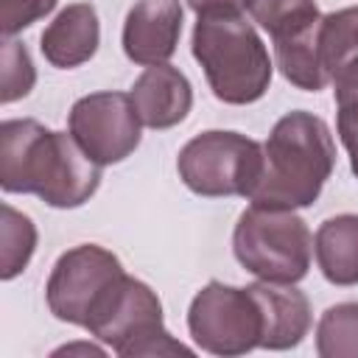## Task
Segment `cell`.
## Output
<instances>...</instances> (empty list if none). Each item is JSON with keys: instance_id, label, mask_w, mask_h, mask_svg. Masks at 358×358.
<instances>
[{"instance_id": "16", "label": "cell", "mask_w": 358, "mask_h": 358, "mask_svg": "<svg viewBox=\"0 0 358 358\" xmlns=\"http://www.w3.org/2000/svg\"><path fill=\"white\" fill-rule=\"evenodd\" d=\"M36 249V227L34 221L14 210L11 204H3L0 210V277L14 280L31 260Z\"/></svg>"}, {"instance_id": "5", "label": "cell", "mask_w": 358, "mask_h": 358, "mask_svg": "<svg viewBox=\"0 0 358 358\" xmlns=\"http://www.w3.org/2000/svg\"><path fill=\"white\" fill-rule=\"evenodd\" d=\"M238 263L268 282H299L313 257V235L294 210L249 207L232 232Z\"/></svg>"}, {"instance_id": "3", "label": "cell", "mask_w": 358, "mask_h": 358, "mask_svg": "<svg viewBox=\"0 0 358 358\" xmlns=\"http://www.w3.org/2000/svg\"><path fill=\"white\" fill-rule=\"evenodd\" d=\"M193 56L224 103H255L271 84L268 50L243 14H201L193 28Z\"/></svg>"}, {"instance_id": "23", "label": "cell", "mask_w": 358, "mask_h": 358, "mask_svg": "<svg viewBox=\"0 0 358 358\" xmlns=\"http://www.w3.org/2000/svg\"><path fill=\"white\" fill-rule=\"evenodd\" d=\"M103 355V350L101 347H95V344H64V347H59V350H53V355Z\"/></svg>"}, {"instance_id": "14", "label": "cell", "mask_w": 358, "mask_h": 358, "mask_svg": "<svg viewBox=\"0 0 358 358\" xmlns=\"http://www.w3.org/2000/svg\"><path fill=\"white\" fill-rule=\"evenodd\" d=\"M313 252L327 282L358 285V215L341 213L322 221L313 238Z\"/></svg>"}, {"instance_id": "8", "label": "cell", "mask_w": 358, "mask_h": 358, "mask_svg": "<svg viewBox=\"0 0 358 358\" xmlns=\"http://www.w3.org/2000/svg\"><path fill=\"white\" fill-rule=\"evenodd\" d=\"M123 274L120 260L109 249L98 243L73 246L50 268L45 285L48 308L59 322L84 327L95 305Z\"/></svg>"}, {"instance_id": "1", "label": "cell", "mask_w": 358, "mask_h": 358, "mask_svg": "<svg viewBox=\"0 0 358 358\" xmlns=\"http://www.w3.org/2000/svg\"><path fill=\"white\" fill-rule=\"evenodd\" d=\"M101 185V165L67 131H50L39 120L0 123V187L34 193L59 210L81 207Z\"/></svg>"}, {"instance_id": "13", "label": "cell", "mask_w": 358, "mask_h": 358, "mask_svg": "<svg viewBox=\"0 0 358 358\" xmlns=\"http://www.w3.org/2000/svg\"><path fill=\"white\" fill-rule=\"evenodd\" d=\"M98 45H101V25L92 3H73L62 8L39 39L42 56L59 70H70L90 62Z\"/></svg>"}, {"instance_id": "11", "label": "cell", "mask_w": 358, "mask_h": 358, "mask_svg": "<svg viewBox=\"0 0 358 358\" xmlns=\"http://www.w3.org/2000/svg\"><path fill=\"white\" fill-rule=\"evenodd\" d=\"M263 316V350H291L299 347L310 330V302L294 288V282H268L257 280L249 285Z\"/></svg>"}, {"instance_id": "19", "label": "cell", "mask_w": 358, "mask_h": 358, "mask_svg": "<svg viewBox=\"0 0 358 358\" xmlns=\"http://www.w3.org/2000/svg\"><path fill=\"white\" fill-rule=\"evenodd\" d=\"M34 81H36V70L25 45L6 36L0 56V103H14L25 98L34 90Z\"/></svg>"}, {"instance_id": "6", "label": "cell", "mask_w": 358, "mask_h": 358, "mask_svg": "<svg viewBox=\"0 0 358 358\" xmlns=\"http://www.w3.org/2000/svg\"><path fill=\"white\" fill-rule=\"evenodd\" d=\"M179 179L199 196H246L263 171V145L238 131H201L176 157Z\"/></svg>"}, {"instance_id": "20", "label": "cell", "mask_w": 358, "mask_h": 358, "mask_svg": "<svg viewBox=\"0 0 358 358\" xmlns=\"http://www.w3.org/2000/svg\"><path fill=\"white\" fill-rule=\"evenodd\" d=\"M59 0H0V34L14 36L31 22L48 17Z\"/></svg>"}, {"instance_id": "18", "label": "cell", "mask_w": 358, "mask_h": 358, "mask_svg": "<svg viewBox=\"0 0 358 358\" xmlns=\"http://www.w3.org/2000/svg\"><path fill=\"white\" fill-rule=\"evenodd\" d=\"M316 352L322 358H358V302H338L322 313Z\"/></svg>"}, {"instance_id": "21", "label": "cell", "mask_w": 358, "mask_h": 358, "mask_svg": "<svg viewBox=\"0 0 358 358\" xmlns=\"http://www.w3.org/2000/svg\"><path fill=\"white\" fill-rule=\"evenodd\" d=\"M336 109H338V117H336L338 137L350 154V168L358 176V106H336Z\"/></svg>"}, {"instance_id": "2", "label": "cell", "mask_w": 358, "mask_h": 358, "mask_svg": "<svg viewBox=\"0 0 358 358\" xmlns=\"http://www.w3.org/2000/svg\"><path fill=\"white\" fill-rule=\"evenodd\" d=\"M336 165L330 126L305 109L282 115L263 143V171L249 193L255 207H310Z\"/></svg>"}, {"instance_id": "9", "label": "cell", "mask_w": 358, "mask_h": 358, "mask_svg": "<svg viewBox=\"0 0 358 358\" xmlns=\"http://www.w3.org/2000/svg\"><path fill=\"white\" fill-rule=\"evenodd\" d=\"M140 115L126 92H92L73 103L70 134L103 168L123 162L140 145Z\"/></svg>"}, {"instance_id": "17", "label": "cell", "mask_w": 358, "mask_h": 358, "mask_svg": "<svg viewBox=\"0 0 358 358\" xmlns=\"http://www.w3.org/2000/svg\"><path fill=\"white\" fill-rule=\"evenodd\" d=\"M246 8L274 42L322 20L316 0H249Z\"/></svg>"}, {"instance_id": "15", "label": "cell", "mask_w": 358, "mask_h": 358, "mask_svg": "<svg viewBox=\"0 0 358 358\" xmlns=\"http://www.w3.org/2000/svg\"><path fill=\"white\" fill-rule=\"evenodd\" d=\"M319 50L327 78H333L341 67L358 59V6H347L322 17Z\"/></svg>"}, {"instance_id": "7", "label": "cell", "mask_w": 358, "mask_h": 358, "mask_svg": "<svg viewBox=\"0 0 358 358\" xmlns=\"http://www.w3.org/2000/svg\"><path fill=\"white\" fill-rule=\"evenodd\" d=\"M187 330L210 355H243L260 347L263 316L252 288L210 280L187 308Z\"/></svg>"}, {"instance_id": "4", "label": "cell", "mask_w": 358, "mask_h": 358, "mask_svg": "<svg viewBox=\"0 0 358 358\" xmlns=\"http://www.w3.org/2000/svg\"><path fill=\"white\" fill-rule=\"evenodd\" d=\"M84 330L109 344L123 358L154 355H190L162 324V302L143 282L123 274L90 313Z\"/></svg>"}, {"instance_id": "10", "label": "cell", "mask_w": 358, "mask_h": 358, "mask_svg": "<svg viewBox=\"0 0 358 358\" xmlns=\"http://www.w3.org/2000/svg\"><path fill=\"white\" fill-rule=\"evenodd\" d=\"M182 34L179 0H137L123 22V50L134 64H168Z\"/></svg>"}, {"instance_id": "22", "label": "cell", "mask_w": 358, "mask_h": 358, "mask_svg": "<svg viewBox=\"0 0 358 358\" xmlns=\"http://www.w3.org/2000/svg\"><path fill=\"white\" fill-rule=\"evenodd\" d=\"M187 6L201 14H243L249 0H187Z\"/></svg>"}, {"instance_id": "12", "label": "cell", "mask_w": 358, "mask_h": 358, "mask_svg": "<svg viewBox=\"0 0 358 358\" xmlns=\"http://www.w3.org/2000/svg\"><path fill=\"white\" fill-rule=\"evenodd\" d=\"M134 109L148 129H171L182 123L193 106V90L182 70L171 64H151L131 87Z\"/></svg>"}]
</instances>
